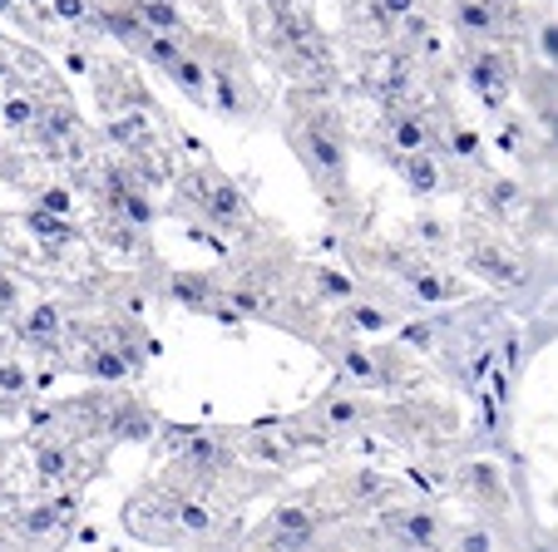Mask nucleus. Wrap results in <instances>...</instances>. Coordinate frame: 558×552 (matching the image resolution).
I'll return each instance as SVG.
<instances>
[{
    "mask_svg": "<svg viewBox=\"0 0 558 552\" xmlns=\"http://www.w3.org/2000/svg\"><path fill=\"white\" fill-rule=\"evenodd\" d=\"M74 499L70 489L45 493L40 503H21L0 523V552H64L74 538Z\"/></svg>",
    "mask_w": 558,
    "mask_h": 552,
    "instance_id": "f257e3e1",
    "label": "nucleus"
},
{
    "mask_svg": "<svg viewBox=\"0 0 558 552\" xmlns=\"http://www.w3.org/2000/svg\"><path fill=\"white\" fill-rule=\"evenodd\" d=\"M292 148L302 154V163L312 168L316 188L337 203L341 193H347V138H341L337 119L322 114V109L302 114L296 119V128H292Z\"/></svg>",
    "mask_w": 558,
    "mask_h": 552,
    "instance_id": "f03ea898",
    "label": "nucleus"
},
{
    "mask_svg": "<svg viewBox=\"0 0 558 552\" xmlns=\"http://www.w3.org/2000/svg\"><path fill=\"white\" fill-rule=\"evenodd\" d=\"M371 528H376V542H401V548H415V552H445V538H450L445 513L425 499H411L405 489L390 503H380Z\"/></svg>",
    "mask_w": 558,
    "mask_h": 552,
    "instance_id": "7ed1b4c3",
    "label": "nucleus"
},
{
    "mask_svg": "<svg viewBox=\"0 0 558 552\" xmlns=\"http://www.w3.org/2000/svg\"><path fill=\"white\" fill-rule=\"evenodd\" d=\"M119 523H124V532L134 542H148V548H169V552H189L183 518H179V493L163 489V483H144V489L129 493Z\"/></svg>",
    "mask_w": 558,
    "mask_h": 552,
    "instance_id": "20e7f679",
    "label": "nucleus"
},
{
    "mask_svg": "<svg viewBox=\"0 0 558 552\" xmlns=\"http://www.w3.org/2000/svg\"><path fill=\"white\" fill-rule=\"evenodd\" d=\"M376 434H386L390 444L425 454V449H440L445 439L454 434V415H450V405H435V400H421V395H401L396 405H380Z\"/></svg>",
    "mask_w": 558,
    "mask_h": 552,
    "instance_id": "39448f33",
    "label": "nucleus"
},
{
    "mask_svg": "<svg viewBox=\"0 0 558 552\" xmlns=\"http://www.w3.org/2000/svg\"><path fill=\"white\" fill-rule=\"evenodd\" d=\"M376 419H380V405L371 400V390L351 385V380L327 390V395L306 409V425L316 429L322 449L341 444V439H351V434H366V429H376Z\"/></svg>",
    "mask_w": 558,
    "mask_h": 552,
    "instance_id": "423d86ee",
    "label": "nucleus"
},
{
    "mask_svg": "<svg viewBox=\"0 0 558 552\" xmlns=\"http://www.w3.org/2000/svg\"><path fill=\"white\" fill-rule=\"evenodd\" d=\"M450 489L460 493L470 508H480V518H509V483L505 474H499L495 458H485L480 449H470V454L454 458L450 469Z\"/></svg>",
    "mask_w": 558,
    "mask_h": 552,
    "instance_id": "0eeeda50",
    "label": "nucleus"
},
{
    "mask_svg": "<svg viewBox=\"0 0 558 552\" xmlns=\"http://www.w3.org/2000/svg\"><path fill=\"white\" fill-rule=\"evenodd\" d=\"M316 493H322V503L331 508V518L341 523V518H356V513H376L380 503H390L401 493V483L380 469H347V474H337V479L316 483Z\"/></svg>",
    "mask_w": 558,
    "mask_h": 552,
    "instance_id": "6e6552de",
    "label": "nucleus"
},
{
    "mask_svg": "<svg viewBox=\"0 0 558 552\" xmlns=\"http://www.w3.org/2000/svg\"><path fill=\"white\" fill-rule=\"evenodd\" d=\"M158 429V415L138 395H114L105 390V439L109 444H148Z\"/></svg>",
    "mask_w": 558,
    "mask_h": 552,
    "instance_id": "1a4fd4ad",
    "label": "nucleus"
},
{
    "mask_svg": "<svg viewBox=\"0 0 558 552\" xmlns=\"http://www.w3.org/2000/svg\"><path fill=\"white\" fill-rule=\"evenodd\" d=\"M401 183L415 193V198H435L445 188V168H440V154L435 148H421V154H390Z\"/></svg>",
    "mask_w": 558,
    "mask_h": 552,
    "instance_id": "9d476101",
    "label": "nucleus"
},
{
    "mask_svg": "<svg viewBox=\"0 0 558 552\" xmlns=\"http://www.w3.org/2000/svg\"><path fill=\"white\" fill-rule=\"evenodd\" d=\"M445 552H505V523L499 518H470L454 523Z\"/></svg>",
    "mask_w": 558,
    "mask_h": 552,
    "instance_id": "9b49d317",
    "label": "nucleus"
},
{
    "mask_svg": "<svg viewBox=\"0 0 558 552\" xmlns=\"http://www.w3.org/2000/svg\"><path fill=\"white\" fill-rule=\"evenodd\" d=\"M470 89H474L480 99H485L489 109L505 105V95H509V74H505V64H499V54H495V50H474V54H470Z\"/></svg>",
    "mask_w": 558,
    "mask_h": 552,
    "instance_id": "f8f14e48",
    "label": "nucleus"
},
{
    "mask_svg": "<svg viewBox=\"0 0 558 552\" xmlns=\"http://www.w3.org/2000/svg\"><path fill=\"white\" fill-rule=\"evenodd\" d=\"M163 74L179 84V89L193 99V105H213V70L203 64V54H189V50H183Z\"/></svg>",
    "mask_w": 558,
    "mask_h": 552,
    "instance_id": "ddd939ff",
    "label": "nucleus"
},
{
    "mask_svg": "<svg viewBox=\"0 0 558 552\" xmlns=\"http://www.w3.org/2000/svg\"><path fill=\"white\" fill-rule=\"evenodd\" d=\"M25 341L31 345H40V351H54L60 345V335H64V316H60V306H35L31 316H25Z\"/></svg>",
    "mask_w": 558,
    "mask_h": 552,
    "instance_id": "4468645a",
    "label": "nucleus"
},
{
    "mask_svg": "<svg viewBox=\"0 0 558 552\" xmlns=\"http://www.w3.org/2000/svg\"><path fill=\"white\" fill-rule=\"evenodd\" d=\"M341 321H347L351 335H380V331H390V326H396V316H390L386 306H376V302H347Z\"/></svg>",
    "mask_w": 558,
    "mask_h": 552,
    "instance_id": "2eb2a0df",
    "label": "nucleus"
},
{
    "mask_svg": "<svg viewBox=\"0 0 558 552\" xmlns=\"http://www.w3.org/2000/svg\"><path fill=\"white\" fill-rule=\"evenodd\" d=\"M390 144H396V154H421V148H430V124H425L421 114H390Z\"/></svg>",
    "mask_w": 558,
    "mask_h": 552,
    "instance_id": "dca6fc26",
    "label": "nucleus"
},
{
    "mask_svg": "<svg viewBox=\"0 0 558 552\" xmlns=\"http://www.w3.org/2000/svg\"><path fill=\"white\" fill-rule=\"evenodd\" d=\"M454 21H460V30L470 35V40H489V35H495V11H489L485 0H460Z\"/></svg>",
    "mask_w": 558,
    "mask_h": 552,
    "instance_id": "f3484780",
    "label": "nucleus"
},
{
    "mask_svg": "<svg viewBox=\"0 0 558 552\" xmlns=\"http://www.w3.org/2000/svg\"><path fill=\"white\" fill-rule=\"evenodd\" d=\"M25 228H31L40 242H50V247H60V242H74V228L60 218V212H45V208H35L31 218H25Z\"/></svg>",
    "mask_w": 558,
    "mask_h": 552,
    "instance_id": "a211bd4d",
    "label": "nucleus"
},
{
    "mask_svg": "<svg viewBox=\"0 0 558 552\" xmlns=\"http://www.w3.org/2000/svg\"><path fill=\"white\" fill-rule=\"evenodd\" d=\"M134 11L144 15V25H148V30H158V35H179L183 30L179 11H173V0H138Z\"/></svg>",
    "mask_w": 558,
    "mask_h": 552,
    "instance_id": "6ab92c4d",
    "label": "nucleus"
},
{
    "mask_svg": "<svg viewBox=\"0 0 558 552\" xmlns=\"http://www.w3.org/2000/svg\"><path fill=\"white\" fill-rule=\"evenodd\" d=\"M312 282H316V296H322V302H356L351 277H341V271H331V267H316Z\"/></svg>",
    "mask_w": 558,
    "mask_h": 552,
    "instance_id": "aec40b11",
    "label": "nucleus"
},
{
    "mask_svg": "<svg viewBox=\"0 0 558 552\" xmlns=\"http://www.w3.org/2000/svg\"><path fill=\"white\" fill-rule=\"evenodd\" d=\"M0 114H5V124L11 128H35L40 124V105H35L31 95H11L5 105H0Z\"/></svg>",
    "mask_w": 558,
    "mask_h": 552,
    "instance_id": "412c9836",
    "label": "nucleus"
},
{
    "mask_svg": "<svg viewBox=\"0 0 558 552\" xmlns=\"http://www.w3.org/2000/svg\"><path fill=\"white\" fill-rule=\"evenodd\" d=\"M514 203H519V183H509V177L489 183V208H495V212H509Z\"/></svg>",
    "mask_w": 558,
    "mask_h": 552,
    "instance_id": "4be33fe9",
    "label": "nucleus"
},
{
    "mask_svg": "<svg viewBox=\"0 0 558 552\" xmlns=\"http://www.w3.org/2000/svg\"><path fill=\"white\" fill-rule=\"evenodd\" d=\"M450 148H454V158L474 163V158H480V134H470V128H450Z\"/></svg>",
    "mask_w": 558,
    "mask_h": 552,
    "instance_id": "5701e85b",
    "label": "nucleus"
},
{
    "mask_svg": "<svg viewBox=\"0 0 558 552\" xmlns=\"http://www.w3.org/2000/svg\"><path fill=\"white\" fill-rule=\"evenodd\" d=\"M538 54L548 60V70H558V21L538 25Z\"/></svg>",
    "mask_w": 558,
    "mask_h": 552,
    "instance_id": "b1692460",
    "label": "nucleus"
},
{
    "mask_svg": "<svg viewBox=\"0 0 558 552\" xmlns=\"http://www.w3.org/2000/svg\"><path fill=\"white\" fill-rule=\"evenodd\" d=\"M415 237H421L425 247H445L450 228H445V222H435V218H421V222H415Z\"/></svg>",
    "mask_w": 558,
    "mask_h": 552,
    "instance_id": "393cba45",
    "label": "nucleus"
},
{
    "mask_svg": "<svg viewBox=\"0 0 558 552\" xmlns=\"http://www.w3.org/2000/svg\"><path fill=\"white\" fill-rule=\"evenodd\" d=\"M40 208H45V212H60V218H70V193H64V188H45V193H40Z\"/></svg>",
    "mask_w": 558,
    "mask_h": 552,
    "instance_id": "a878e982",
    "label": "nucleus"
},
{
    "mask_svg": "<svg viewBox=\"0 0 558 552\" xmlns=\"http://www.w3.org/2000/svg\"><path fill=\"white\" fill-rule=\"evenodd\" d=\"M15 306H21V292L11 277H0V316H15Z\"/></svg>",
    "mask_w": 558,
    "mask_h": 552,
    "instance_id": "bb28decb",
    "label": "nucleus"
},
{
    "mask_svg": "<svg viewBox=\"0 0 558 552\" xmlns=\"http://www.w3.org/2000/svg\"><path fill=\"white\" fill-rule=\"evenodd\" d=\"M54 11H60L64 21H85V0H54Z\"/></svg>",
    "mask_w": 558,
    "mask_h": 552,
    "instance_id": "cd10ccee",
    "label": "nucleus"
},
{
    "mask_svg": "<svg viewBox=\"0 0 558 552\" xmlns=\"http://www.w3.org/2000/svg\"><path fill=\"white\" fill-rule=\"evenodd\" d=\"M519 552H558V542H548V538H529V542H519Z\"/></svg>",
    "mask_w": 558,
    "mask_h": 552,
    "instance_id": "c85d7f7f",
    "label": "nucleus"
},
{
    "mask_svg": "<svg viewBox=\"0 0 558 552\" xmlns=\"http://www.w3.org/2000/svg\"><path fill=\"white\" fill-rule=\"evenodd\" d=\"M538 119H544L548 138H554V144H558V109H544V114H538Z\"/></svg>",
    "mask_w": 558,
    "mask_h": 552,
    "instance_id": "c756f323",
    "label": "nucleus"
},
{
    "mask_svg": "<svg viewBox=\"0 0 558 552\" xmlns=\"http://www.w3.org/2000/svg\"><path fill=\"white\" fill-rule=\"evenodd\" d=\"M371 552H415V548H401V542H376Z\"/></svg>",
    "mask_w": 558,
    "mask_h": 552,
    "instance_id": "7c9ffc66",
    "label": "nucleus"
},
{
    "mask_svg": "<svg viewBox=\"0 0 558 552\" xmlns=\"http://www.w3.org/2000/svg\"><path fill=\"white\" fill-rule=\"evenodd\" d=\"M0 11H11V0H0Z\"/></svg>",
    "mask_w": 558,
    "mask_h": 552,
    "instance_id": "2f4dec72",
    "label": "nucleus"
},
{
    "mask_svg": "<svg viewBox=\"0 0 558 552\" xmlns=\"http://www.w3.org/2000/svg\"><path fill=\"white\" fill-rule=\"evenodd\" d=\"M554 237H558V228H554Z\"/></svg>",
    "mask_w": 558,
    "mask_h": 552,
    "instance_id": "473e14b6",
    "label": "nucleus"
},
{
    "mask_svg": "<svg viewBox=\"0 0 558 552\" xmlns=\"http://www.w3.org/2000/svg\"><path fill=\"white\" fill-rule=\"evenodd\" d=\"M0 79H5V74H0Z\"/></svg>",
    "mask_w": 558,
    "mask_h": 552,
    "instance_id": "72a5a7b5",
    "label": "nucleus"
}]
</instances>
